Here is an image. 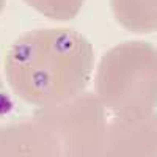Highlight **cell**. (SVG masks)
Instances as JSON below:
<instances>
[{"instance_id":"5","label":"cell","mask_w":157,"mask_h":157,"mask_svg":"<svg viewBox=\"0 0 157 157\" xmlns=\"http://www.w3.org/2000/svg\"><path fill=\"white\" fill-rule=\"evenodd\" d=\"M0 157H52L50 141L33 118L0 126Z\"/></svg>"},{"instance_id":"1","label":"cell","mask_w":157,"mask_h":157,"mask_svg":"<svg viewBox=\"0 0 157 157\" xmlns=\"http://www.w3.org/2000/svg\"><path fill=\"white\" fill-rule=\"evenodd\" d=\"M93 64V46L85 36L68 29H41L16 39L5 58V74L21 99L49 107L80 94Z\"/></svg>"},{"instance_id":"6","label":"cell","mask_w":157,"mask_h":157,"mask_svg":"<svg viewBox=\"0 0 157 157\" xmlns=\"http://www.w3.org/2000/svg\"><path fill=\"white\" fill-rule=\"evenodd\" d=\"M116 21L129 32L157 30V0H110Z\"/></svg>"},{"instance_id":"2","label":"cell","mask_w":157,"mask_h":157,"mask_svg":"<svg viewBox=\"0 0 157 157\" xmlns=\"http://www.w3.org/2000/svg\"><path fill=\"white\" fill-rule=\"evenodd\" d=\"M96 96L116 116H140L157 107V49L145 41H126L102 57Z\"/></svg>"},{"instance_id":"4","label":"cell","mask_w":157,"mask_h":157,"mask_svg":"<svg viewBox=\"0 0 157 157\" xmlns=\"http://www.w3.org/2000/svg\"><path fill=\"white\" fill-rule=\"evenodd\" d=\"M102 157H157V112L115 116L105 127Z\"/></svg>"},{"instance_id":"8","label":"cell","mask_w":157,"mask_h":157,"mask_svg":"<svg viewBox=\"0 0 157 157\" xmlns=\"http://www.w3.org/2000/svg\"><path fill=\"white\" fill-rule=\"evenodd\" d=\"M3 6H5V0H0V13H2Z\"/></svg>"},{"instance_id":"7","label":"cell","mask_w":157,"mask_h":157,"mask_svg":"<svg viewBox=\"0 0 157 157\" xmlns=\"http://www.w3.org/2000/svg\"><path fill=\"white\" fill-rule=\"evenodd\" d=\"M43 16L55 21L74 19L80 11L83 0H24Z\"/></svg>"},{"instance_id":"3","label":"cell","mask_w":157,"mask_h":157,"mask_svg":"<svg viewBox=\"0 0 157 157\" xmlns=\"http://www.w3.org/2000/svg\"><path fill=\"white\" fill-rule=\"evenodd\" d=\"M32 118L46 132L52 157H102L107 120L96 94L80 93L66 102L41 107Z\"/></svg>"}]
</instances>
